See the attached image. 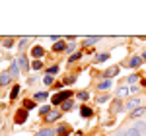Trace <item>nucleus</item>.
<instances>
[{
    "label": "nucleus",
    "mask_w": 146,
    "mask_h": 136,
    "mask_svg": "<svg viewBox=\"0 0 146 136\" xmlns=\"http://www.w3.org/2000/svg\"><path fill=\"white\" fill-rule=\"evenodd\" d=\"M18 66L22 68L23 72H27V70H29V62H27V58L23 57V55H22L20 58H18Z\"/></svg>",
    "instance_id": "obj_7"
},
{
    "label": "nucleus",
    "mask_w": 146,
    "mask_h": 136,
    "mask_svg": "<svg viewBox=\"0 0 146 136\" xmlns=\"http://www.w3.org/2000/svg\"><path fill=\"white\" fill-rule=\"evenodd\" d=\"M109 88H111V80H103L98 84V90H109Z\"/></svg>",
    "instance_id": "obj_17"
},
{
    "label": "nucleus",
    "mask_w": 146,
    "mask_h": 136,
    "mask_svg": "<svg viewBox=\"0 0 146 136\" xmlns=\"http://www.w3.org/2000/svg\"><path fill=\"white\" fill-rule=\"evenodd\" d=\"M56 72H58V66H51L49 70H47V74H49V76H53V74H56Z\"/></svg>",
    "instance_id": "obj_31"
},
{
    "label": "nucleus",
    "mask_w": 146,
    "mask_h": 136,
    "mask_svg": "<svg viewBox=\"0 0 146 136\" xmlns=\"http://www.w3.org/2000/svg\"><path fill=\"white\" fill-rule=\"evenodd\" d=\"M78 58H82V51H78V53H74V55H70V58H68V62H76Z\"/></svg>",
    "instance_id": "obj_21"
},
{
    "label": "nucleus",
    "mask_w": 146,
    "mask_h": 136,
    "mask_svg": "<svg viewBox=\"0 0 146 136\" xmlns=\"http://www.w3.org/2000/svg\"><path fill=\"white\" fill-rule=\"evenodd\" d=\"M144 113H146V107H138V109H135V111H131V113H129V117L138 121V119H140V117H142Z\"/></svg>",
    "instance_id": "obj_5"
},
{
    "label": "nucleus",
    "mask_w": 146,
    "mask_h": 136,
    "mask_svg": "<svg viewBox=\"0 0 146 136\" xmlns=\"http://www.w3.org/2000/svg\"><path fill=\"white\" fill-rule=\"evenodd\" d=\"M119 136H142V134H140L136 128H127V130H121Z\"/></svg>",
    "instance_id": "obj_8"
},
{
    "label": "nucleus",
    "mask_w": 146,
    "mask_h": 136,
    "mask_svg": "<svg viewBox=\"0 0 146 136\" xmlns=\"http://www.w3.org/2000/svg\"><path fill=\"white\" fill-rule=\"evenodd\" d=\"M56 130L53 128H43V130H39V132H35V136H55Z\"/></svg>",
    "instance_id": "obj_15"
},
{
    "label": "nucleus",
    "mask_w": 146,
    "mask_h": 136,
    "mask_svg": "<svg viewBox=\"0 0 146 136\" xmlns=\"http://www.w3.org/2000/svg\"><path fill=\"white\" fill-rule=\"evenodd\" d=\"M43 53H45V51H43L41 47H33V49H31V55H33L35 58H41V57H43Z\"/></svg>",
    "instance_id": "obj_16"
},
{
    "label": "nucleus",
    "mask_w": 146,
    "mask_h": 136,
    "mask_svg": "<svg viewBox=\"0 0 146 136\" xmlns=\"http://www.w3.org/2000/svg\"><path fill=\"white\" fill-rule=\"evenodd\" d=\"M18 93H20V86H14V90H12V93H10V99H16Z\"/></svg>",
    "instance_id": "obj_25"
},
{
    "label": "nucleus",
    "mask_w": 146,
    "mask_h": 136,
    "mask_svg": "<svg viewBox=\"0 0 146 136\" xmlns=\"http://www.w3.org/2000/svg\"><path fill=\"white\" fill-rule=\"evenodd\" d=\"M43 82H45V86H51V84H53V82H55V78H53V76H49V74H47L45 78H43Z\"/></svg>",
    "instance_id": "obj_30"
},
{
    "label": "nucleus",
    "mask_w": 146,
    "mask_h": 136,
    "mask_svg": "<svg viewBox=\"0 0 146 136\" xmlns=\"http://www.w3.org/2000/svg\"><path fill=\"white\" fill-rule=\"evenodd\" d=\"M129 93H131V88H127V86H121V88H117V91H115L117 97H125V95H129Z\"/></svg>",
    "instance_id": "obj_9"
},
{
    "label": "nucleus",
    "mask_w": 146,
    "mask_h": 136,
    "mask_svg": "<svg viewBox=\"0 0 146 136\" xmlns=\"http://www.w3.org/2000/svg\"><path fill=\"white\" fill-rule=\"evenodd\" d=\"M25 121H27V109L18 111V113H16V123H18V125H22V123H25Z\"/></svg>",
    "instance_id": "obj_4"
},
{
    "label": "nucleus",
    "mask_w": 146,
    "mask_h": 136,
    "mask_svg": "<svg viewBox=\"0 0 146 136\" xmlns=\"http://www.w3.org/2000/svg\"><path fill=\"white\" fill-rule=\"evenodd\" d=\"M125 107H127L129 111H135V109H138V107H140V99H138V97H133V99H129V101H127V105H125Z\"/></svg>",
    "instance_id": "obj_3"
},
{
    "label": "nucleus",
    "mask_w": 146,
    "mask_h": 136,
    "mask_svg": "<svg viewBox=\"0 0 146 136\" xmlns=\"http://www.w3.org/2000/svg\"><path fill=\"white\" fill-rule=\"evenodd\" d=\"M23 109H27V111H31V109H35V103L31 101V99H25V101H23Z\"/></svg>",
    "instance_id": "obj_20"
},
{
    "label": "nucleus",
    "mask_w": 146,
    "mask_h": 136,
    "mask_svg": "<svg viewBox=\"0 0 146 136\" xmlns=\"http://www.w3.org/2000/svg\"><path fill=\"white\" fill-rule=\"evenodd\" d=\"M31 68H33V70H39V68H43V62H41V60H33Z\"/></svg>",
    "instance_id": "obj_29"
},
{
    "label": "nucleus",
    "mask_w": 146,
    "mask_h": 136,
    "mask_svg": "<svg viewBox=\"0 0 146 136\" xmlns=\"http://www.w3.org/2000/svg\"><path fill=\"white\" fill-rule=\"evenodd\" d=\"M10 80H12V74H10V72H2V74H0V84H2V86L10 84Z\"/></svg>",
    "instance_id": "obj_14"
},
{
    "label": "nucleus",
    "mask_w": 146,
    "mask_h": 136,
    "mask_svg": "<svg viewBox=\"0 0 146 136\" xmlns=\"http://www.w3.org/2000/svg\"><path fill=\"white\" fill-rule=\"evenodd\" d=\"M117 74H119V66H113V68H109V70H105V72H103V76H105L107 80L115 78Z\"/></svg>",
    "instance_id": "obj_6"
},
{
    "label": "nucleus",
    "mask_w": 146,
    "mask_h": 136,
    "mask_svg": "<svg viewBox=\"0 0 146 136\" xmlns=\"http://www.w3.org/2000/svg\"><path fill=\"white\" fill-rule=\"evenodd\" d=\"M131 93H138V88L136 86H131Z\"/></svg>",
    "instance_id": "obj_36"
},
{
    "label": "nucleus",
    "mask_w": 146,
    "mask_h": 136,
    "mask_svg": "<svg viewBox=\"0 0 146 136\" xmlns=\"http://www.w3.org/2000/svg\"><path fill=\"white\" fill-rule=\"evenodd\" d=\"M45 119H47V123H55V121H58V119H60V113H58V111H51Z\"/></svg>",
    "instance_id": "obj_11"
},
{
    "label": "nucleus",
    "mask_w": 146,
    "mask_h": 136,
    "mask_svg": "<svg viewBox=\"0 0 146 136\" xmlns=\"http://www.w3.org/2000/svg\"><path fill=\"white\" fill-rule=\"evenodd\" d=\"M127 64H129L131 68H138L140 64H142V57H133L129 62H127Z\"/></svg>",
    "instance_id": "obj_10"
},
{
    "label": "nucleus",
    "mask_w": 146,
    "mask_h": 136,
    "mask_svg": "<svg viewBox=\"0 0 146 136\" xmlns=\"http://www.w3.org/2000/svg\"><path fill=\"white\" fill-rule=\"evenodd\" d=\"M133 128H136L142 136H146V123H144V121H140V119L135 121V123H133Z\"/></svg>",
    "instance_id": "obj_2"
},
{
    "label": "nucleus",
    "mask_w": 146,
    "mask_h": 136,
    "mask_svg": "<svg viewBox=\"0 0 146 136\" xmlns=\"http://www.w3.org/2000/svg\"><path fill=\"white\" fill-rule=\"evenodd\" d=\"M107 58H109V55H107V53H101V55H98V57H96V60H98V62H105Z\"/></svg>",
    "instance_id": "obj_24"
},
{
    "label": "nucleus",
    "mask_w": 146,
    "mask_h": 136,
    "mask_svg": "<svg viewBox=\"0 0 146 136\" xmlns=\"http://www.w3.org/2000/svg\"><path fill=\"white\" fill-rule=\"evenodd\" d=\"M107 99H109V95H100V97H98V103H105Z\"/></svg>",
    "instance_id": "obj_32"
},
{
    "label": "nucleus",
    "mask_w": 146,
    "mask_h": 136,
    "mask_svg": "<svg viewBox=\"0 0 146 136\" xmlns=\"http://www.w3.org/2000/svg\"><path fill=\"white\" fill-rule=\"evenodd\" d=\"M74 49H76V43H70V45L66 47V51H68V53H72V51H74Z\"/></svg>",
    "instance_id": "obj_34"
},
{
    "label": "nucleus",
    "mask_w": 146,
    "mask_h": 136,
    "mask_svg": "<svg viewBox=\"0 0 146 136\" xmlns=\"http://www.w3.org/2000/svg\"><path fill=\"white\" fill-rule=\"evenodd\" d=\"M80 115H82V117H92V109H88V107H82V109H80Z\"/></svg>",
    "instance_id": "obj_23"
},
{
    "label": "nucleus",
    "mask_w": 146,
    "mask_h": 136,
    "mask_svg": "<svg viewBox=\"0 0 146 136\" xmlns=\"http://www.w3.org/2000/svg\"><path fill=\"white\" fill-rule=\"evenodd\" d=\"M72 107H74V103H72V101H64V103H62V109H64V111H70Z\"/></svg>",
    "instance_id": "obj_27"
},
{
    "label": "nucleus",
    "mask_w": 146,
    "mask_h": 136,
    "mask_svg": "<svg viewBox=\"0 0 146 136\" xmlns=\"http://www.w3.org/2000/svg\"><path fill=\"white\" fill-rule=\"evenodd\" d=\"M142 60H146V51H144V55H142Z\"/></svg>",
    "instance_id": "obj_37"
},
{
    "label": "nucleus",
    "mask_w": 146,
    "mask_h": 136,
    "mask_svg": "<svg viewBox=\"0 0 146 136\" xmlns=\"http://www.w3.org/2000/svg\"><path fill=\"white\" fill-rule=\"evenodd\" d=\"M4 47H6V49H10V47H14V43H12V39H4Z\"/></svg>",
    "instance_id": "obj_33"
},
{
    "label": "nucleus",
    "mask_w": 146,
    "mask_h": 136,
    "mask_svg": "<svg viewBox=\"0 0 146 136\" xmlns=\"http://www.w3.org/2000/svg\"><path fill=\"white\" fill-rule=\"evenodd\" d=\"M72 95V91H60V93H56L55 97H53V105H62L64 101H68V97Z\"/></svg>",
    "instance_id": "obj_1"
},
{
    "label": "nucleus",
    "mask_w": 146,
    "mask_h": 136,
    "mask_svg": "<svg viewBox=\"0 0 146 136\" xmlns=\"http://www.w3.org/2000/svg\"><path fill=\"white\" fill-rule=\"evenodd\" d=\"M98 41H100V37H88V39L82 41V45H94V43H98Z\"/></svg>",
    "instance_id": "obj_18"
},
{
    "label": "nucleus",
    "mask_w": 146,
    "mask_h": 136,
    "mask_svg": "<svg viewBox=\"0 0 146 136\" xmlns=\"http://www.w3.org/2000/svg\"><path fill=\"white\" fill-rule=\"evenodd\" d=\"M33 97H35V101H43V99H47V91H37Z\"/></svg>",
    "instance_id": "obj_19"
},
{
    "label": "nucleus",
    "mask_w": 146,
    "mask_h": 136,
    "mask_svg": "<svg viewBox=\"0 0 146 136\" xmlns=\"http://www.w3.org/2000/svg\"><path fill=\"white\" fill-rule=\"evenodd\" d=\"M138 80H140V74H131V76H129V84H136V82H138Z\"/></svg>",
    "instance_id": "obj_22"
},
{
    "label": "nucleus",
    "mask_w": 146,
    "mask_h": 136,
    "mask_svg": "<svg viewBox=\"0 0 146 136\" xmlns=\"http://www.w3.org/2000/svg\"><path fill=\"white\" fill-rule=\"evenodd\" d=\"M39 113H41V115H45V117H47V115L51 113V107H49V105H45V107H41V109H39Z\"/></svg>",
    "instance_id": "obj_28"
},
{
    "label": "nucleus",
    "mask_w": 146,
    "mask_h": 136,
    "mask_svg": "<svg viewBox=\"0 0 146 136\" xmlns=\"http://www.w3.org/2000/svg\"><path fill=\"white\" fill-rule=\"evenodd\" d=\"M88 97H90V93H88V91H80V93H78V99H80V101H86Z\"/></svg>",
    "instance_id": "obj_26"
},
{
    "label": "nucleus",
    "mask_w": 146,
    "mask_h": 136,
    "mask_svg": "<svg viewBox=\"0 0 146 136\" xmlns=\"http://www.w3.org/2000/svg\"><path fill=\"white\" fill-rule=\"evenodd\" d=\"M10 74H12V78H16V76L20 74V66H18V60H12V66H10Z\"/></svg>",
    "instance_id": "obj_13"
},
{
    "label": "nucleus",
    "mask_w": 146,
    "mask_h": 136,
    "mask_svg": "<svg viewBox=\"0 0 146 136\" xmlns=\"http://www.w3.org/2000/svg\"><path fill=\"white\" fill-rule=\"evenodd\" d=\"M74 82H76V78H74V76H72V78H68V80H64V84H74Z\"/></svg>",
    "instance_id": "obj_35"
},
{
    "label": "nucleus",
    "mask_w": 146,
    "mask_h": 136,
    "mask_svg": "<svg viewBox=\"0 0 146 136\" xmlns=\"http://www.w3.org/2000/svg\"><path fill=\"white\" fill-rule=\"evenodd\" d=\"M66 43L64 41H56L55 45H53V51H56V53H62V51H66Z\"/></svg>",
    "instance_id": "obj_12"
}]
</instances>
